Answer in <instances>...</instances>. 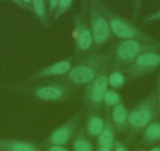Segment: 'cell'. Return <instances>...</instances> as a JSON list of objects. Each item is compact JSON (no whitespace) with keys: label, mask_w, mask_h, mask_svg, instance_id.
Masks as SVG:
<instances>
[{"label":"cell","mask_w":160,"mask_h":151,"mask_svg":"<svg viewBox=\"0 0 160 151\" xmlns=\"http://www.w3.org/2000/svg\"><path fill=\"white\" fill-rule=\"evenodd\" d=\"M112 60V49L92 50L82 57L73 65L71 70L61 77L76 87L85 86L96 77L103 68L109 65Z\"/></svg>","instance_id":"cell-1"},{"label":"cell","mask_w":160,"mask_h":151,"mask_svg":"<svg viewBox=\"0 0 160 151\" xmlns=\"http://www.w3.org/2000/svg\"><path fill=\"white\" fill-rule=\"evenodd\" d=\"M35 99L51 102H63L72 99L76 93L77 87L66 80L60 79L39 82L33 85H27L21 88Z\"/></svg>","instance_id":"cell-2"},{"label":"cell","mask_w":160,"mask_h":151,"mask_svg":"<svg viewBox=\"0 0 160 151\" xmlns=\"http://www.w3.org/2000/svg\"><path fill=\"white\" fill-rule=\"evenodd\" d=\"M156 90H154L143 98L129 112L128 139L133 138L137 134L143 132L148 125L153 122L158 112Z\"/></svg>","instance_id":"cell-3"},{"label":"cell","mask_w":160,"mask_h":151,"mask_svg":"<svg viewBox=\"0 0 160 151\" xmlns=\"http://www.w3.org/2000/svg\"><path fill=\"white\" fill-rule=\"evenodd\" d=\"M149 52H160V41L148 44L133 39L121 40L115 43L112 48L111 65L122 69L137 58Z\"/></svg>","instance_id":"cell-4"},{"label":"cell","mask_w":160,"mask_h":151,"mask_svg":"<svg viewBox=\"0 0 160 151\" xmlns=\"http://www.w3.org/2000/svg\"><path fill=\"white\" fill-rule=\"evenodd\" d=\"M101 7L108 21L112 33L117 38L122 40L133 39L148 44H153L158 41L128 19L108 8L103 3H101Z\"/></svg>","instance_id":"cell-5"},{"label":"cell","mask_w":160,"mask_h":151,"mask_svg":"<svg viewBox=\"0 0 160 151\" xmlns=\"http://www.w3.org/2000/svg\"><path fill=\"white\" fill-rule=\"evenodd\" d=\"M101 3L100 0H90L89 3V26L93 36V50H99L108 42L112 35Z\"/></svg>","instance_id":"cell-6"},{"label":"cell","mask_w":160,"mask_h":151,"mask_svg":"<svg viewBox=\"0 0 160 151\" xmlns=\"http://www.w3.org/2000/svg\"><path fill=\"white\" fill-rule=\"evenodd\" d=\"M110 65L103 68L93 81L84 86L83 102L88 111L99 112L102 107L104 94L108 89V76Z\"/></svg>","instance_id":"cell-7"},{"label":"cell","mask_w":160,"mask_h":151,"mask_svg":"<svg viewBox=\"0 0 160 151\" xmlns=\"http://www.w3.org/2000/svg\"><path fill=\"white\" fill-rule=\"evenodd\" d=\"M160 67V52L144 54L122 68L128 81L138 79L152 73Z\"/></svg>","instance_id":"cell-8"},{"label":"cell","mask_w":160,"mask_h":151,"mask_svg":"<svg viewBox=\"0 0 160 151\" xmlns=\"http://www.w3.org/2000/svg\"><path fill=\"white\" fill-rule=\"evenodd\" d=\"M73 39L75 58L86 55L93 50V40L86 15L76 13L74 18Z\"/></svg>","instance_id":"cell-9"},{"label":"cell","mask_w":160,"mask_h":151,"mask_svg":"<svg viewBox=\"0 0 160 151\" xmlns=\"http://www.w3.org/2000/svg\"><path fill=\"white\" fill-rule=\"evenodd\" d=\"M82 119V110L74 113L64 124L53 129L46 138L47 145L65 146L78 132Z\"/></svg>","instance_id":"cell-10"},{"label":"cell","mask_w":160,"mask_h":151,"mask_svg":"<svg viewBox=\"0 0 160 151\" xmlns=\"http://www.w3.org/2000/svg\"><path fill=\"white\" fill-rule=\"evenodd\" d=\"M75 56L69 57L63 60L56 61L49 65L40 68L38 71L34 72L27 80V85L30 83L35 82L41 80H46L50 77L56 76H64L69 71L74 65Z\"/></svg>","instance_id":"cell-11"},{"label":"cell","mask_w":160,"mask_h":151,"mask_svg":"<svg viewBox=\"0 0 160 151\" xmlns=\"http://www.w3.org/2000/svg\"><path fill=\"white\" fill-rule=\"evenodd\" d=\"M129 111L127 106L122 102L118 103L112 109L110 118L116 132H127L128 126Z\"/></svg>","instance_id":"cell-12"},{"label":"cell","mask_w":160,"mask_h":151,"mask_svg":"<svg viewBox=\"0 0 160 151\" xmlns=\"http://www.w3.org/2000/svg\"><path fill=\"white\" fill-rule=\"evenodd\" d=\"M104 120H105L104 127L101 134L97 137V143L99 147L112 149L115 142V132H116L111 121L110 114H105Z\"/></svg>","instance_id":"cell-13"},{"label":"cell","mask_w":160,"mask_h":151,"mask_svg":"<svg viewBox=\"0 0 160 151\" xmlns=\"http://www.w3.org/2000/svg\"><path fill=\"white\" fill-rule=\"evenodd\" d=\"M105 124V120L101 117L99 112L89 110L86 120L85 132L90 138L98 137L102 132Z\"/></svg>","instance_id":"cell-14"},{"label":"cell","mask_w":160,"mask_h":151,"mask_svg":"<svg viewBox=\"0 0 160 151\" xmlns=\"http://www.w3.org/2000/svg\"><path fill=\"white\" fill-rule=\"evenodd\" d=\"M72 151H94L93 144L82 128L78 129L73 137Z\"/></svg>","instance_id":"cell-15"},{"label":"cell","mask_w":160,"mask_h":151,"mask_svg":"<svg viewBox=\"0 0 160 151\" xmlns=\"http://www.w3.org/2000/svg\"><path fill=\"white\" fill-rule=\"evenodd\" d=\"M1 146L7 151H44L35 143L22 140L4 141Z\"/></svg>","instance_id":"cell-16"},{"label":"cell","mask_w":160,"mask_h":151,"mask_svg":"<svg viewBox=\"0 0 160 151\" xmlns=\"http://www.w3.org/2000/svg\"><path fill=\"white\" fill-rule=\"evenodd\" d=\"M111 71L108 72V87L113 90L122 88L127 83V77L121 68L111 65Z\"/></svg>","instance_id":"cell-17"},{"label":"cell","mask_w":160,"mask_h":151,"mask_svg":"<svg viewBox=\"0 0 160 151\" xmlns=\"http://www.w3.org/2000/svg\"><path fill=\"white\" fill-rule=\"evenodd\" d=\"M143 140L148 144H153L160 140V121H153L143 130Z\"/></svg>","instance_id":"cell-18"},{"label":"cell","mask_w":160,"mask_h":151,"mask_svg":"<svg viewBox=\"0 0 160 151\" xmlns=\"http://www.w3.org/2000/svg\"><path fill=\"white\" fill-rule=\"evenodd\" d=\"M120 102H122V96L120 94L113 89H108L104 94L103 100V106L105 109V114H110L112 109Z\"/></svg>","instance_id":"cell-19"},{"label":"cell","mask_w":160,"mask_h":151,"mask_svg":"<svg viewBox=\"0 0 160 151\" xmlns=\"http://www.w3.org/2000/svg\"><path fill=\"white\" fill-rule=\"evenodd\" d=\"M32 11L39 20L41 24L47 27L49 24V13L46 7L45 0H32Z\"/></svg>","instance_id":"cell-20"},{"label":"cell","mask_w":160,"mask_h":151,"mask_svg":"<svg viewBox=\"0 0 160 151\" xmlns=\"http://www.w3.org/2000/svg\"><path fill=\"white\" fill-rule=\"evenodd\" d=\"M73 2L74 0H59L58 8H57L56 12L52 18L53 21H57L61 17L65 14L67 12H68L69 10L72 8Z\"/></svg>","instance_id":"cell-21"},{"label":"cell","mask_w":160,"mask_h":151,"mask_svg":"<svg viewBox=\"0 0 160 151\" xmlns=\"http://www.w3.org/2000/svg\"><path fill=\"white\" fill-rule=\"evenodd\" d=\"M58 2H59V0H48V13L50 19L53 18V14L56 12L58 6Z\"/></svg>","instance_id":"cell-22"},{"label":"cell","mask_w":160,"mask_h":151,"mask_svg":"<svg viewBox=\"0 0 160 151\" xmlns=\"http://www.w3.org/2000/svg\"><path fill=\"white\" fill-rule=\"evenodd\" d=\"M157 21H160V10L145 17L143 20V22L148 24V23H152Z\"/></svg>","instance_id":"cell-23"},{"label":"cell","mask_w":160,"mask_h":151,"mask_svg":"<svg viewBox=\"0 0 160 151\" xmlns=\"http://www.w3.org/2000/svg\"><path fill=\"white\" fill-rule=\"evenodd\" d=\"M133 18L134 20H137L138 19V16H139L140 10H141V0H133Z\"/></svg>","instance_id":"cell-24"},{"label":"cell","mask_w":160,"mask_h":151,"mask_svg":"<svg viewBox=\"0 0 160 151\" xmlns=\"http://www.w3.org/2000/svg\"><path fill=\"white\" fill-rule=\"evenodd\" d=\"M112 151H130L124 143L120 140H115Z\"/></svg>","instance_id":"cell-25"},{"label":"cell","mask_w":160,"mask_h":151,"mask_svg":"<svg viewBox=\"0 0 160 151\" xmlns=\"http://www.w3.org/2000/svg\"><path fill=\"white\" fill-rule=\"evenodd\" d=\"M89 3H90V0H80V3H81V12L80 13L86 16L88 13Z\"/></svg>","instance_id":"cell-26"},{"label":"cell","mask_w":160,"mask_h":151,"mask_svg":"<svg viewBox=\"0 0 160 151\" xmlns=\"http://www.w3.org/2000/svg\"><path fill=\"white\" fill-rule=\"evenodd\" d=\"M47 151H70L61 146H53V145H48L47 147Z\"/></svg>","instance_id":"cell-27"},{"label":"cell","mask_w":160,"mask_h":151,"mask_svg":"<svg viewBox=\"0 0 160 151\" xmlns=\"http://www.w3.org/2000/svg\"><path fill=\"white\" fill-rule=\"evenodd\" d=\"M156 90V95H157V106H158V110L160 112V73L158 75V81H157V87L155 88Z\"/></svg>","instance_id":"cell-28"},{"label":"cell","mask_w":160,"mask_h":151,"mask_svg":"<svg viewBox=\"0 0 160 151\" xmlns=\"http://www.w3.org/2000/svg\"><path fill=\"white\" fill-rule=\"evenodd\" d=\"M24 8H27L28 10L32 11V0H22Z\"/></svg>","instance_id":"cell-29"},{"label":"cell","mask_w":160,"mask_h":151,"mask_svg":"<svg viewBox=\"0 0 160 151\" xmlns=\"http://www.w3.org/2000/svg\"><path fill=\"white\" fill-rule=\"evenodd\" d=\"M96 151H112V149H108V148L99 147V146H98Z\"/></svg>","instance_id":"cell-30"},{"label":"cell","mask_w":160,"mask_h":151,"mask_svg":"<svg viewBox=\"0 0 160 151\" xmlns=\"http://www.w3.org/2000/svg\"><path fill=\"white\" fill-rule=\"evenodd\" d=\"M12 1H13V2L16 3L17 4H18L20 7L24 8V3H23V2H22V0H12Z\"/></svg>","instance_id":"cell-31"},{"label":"cell","mask_w":160,"mask_h":151,"mask_svg":"<svg viewBox=\"0 0 160 151\" xmlns=\"http://www.w3.org/2000/svg\"><path fill=\"white\" fill-rule=\"evenodd\" d=\"M148 151H160V144L158 146H155L154 147H152V149H149Z\"/></svg>","instance_id":"cell-32"},{"label":"cell","mask_w":160,"mask_h":151,"mask_svg":"<svg viewBox=\"0 0 160 151\" xmlns=\"http://www.w3.org/2000/svg\"><path fill=\"white\" fill-rule=\"evenodd\" d=\"M138 151H145V150H144V149H138Z\"/></svg>","instance_id":"cell-33"},{"label":"cell","mask_w":160,"mask_h":151,"mask_svg":"<svg viewBox=\"0 0 160 151\" xmlns=\"http://www.w3.org/2000/svg\"><path fill=\"white\" fill-rule=\"evenodd\" d=\"M45 1H46V2H48V0H45Z\"/></svg>","instance_id":"cell-34"}]
</instances>
